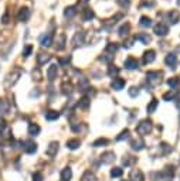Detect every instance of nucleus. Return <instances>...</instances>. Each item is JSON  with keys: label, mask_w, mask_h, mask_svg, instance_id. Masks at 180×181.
Returning <instances> with one entry per match:
<instances>
[{"label": "nucleus", "mask_w": 180, "mask_h": 181, "mask_svg": "<svg viewBox=\"0 0 180 181\" xmlns=\"http://www.w3.org/2000/svg\"><path fill=\"white\" fill-rule=\"evenodd\" d=\"M48 60H50V57H48V55H46V57H38V62H40V64L47 62Z\"/></svg>", "instance_id": "nucleus-31"}, {"label": "nucleus", "mask_w": 180, "mask_h": 181, "mask_svg": "<svg viewBox=\"0 0 180 181\" xmlns=\"http://www.w3.org/2000/svg\"><path fill=\"white\" fill-rule=\"evenodd\" d=\"M167 84H169V87H170V88L176 89V88L180 85V81L177 78H173V79H169V81H167Z\"/></svg>", "instance_id": "nucleus-20"}, {"label": "nucleus", "mask_w": 180, "mask_h": 181, "mask_svg": "<svg viewBox=\"0 0 180 181\" xmlns=\"http://www.w3.org/2000/svg\"><path fill=\"white\" fill-rule=\"evenodd\" d=\"M132 178H133V181H143V175L139 170H133L132 171Z\"/></svg>", "instance_id": "nucleus-12"}, {"label": "nucleus", "mask_w": 180, "mask_h": 181, "mask_svg": "<svg viewBox=\"0 0 180 181\" xmlns=\"http://www.w3.org/2000/svg\"><path fill=\"white\" fill-rule=\"evenodd\" d=\"M156 106H157V101H156V99H153V101H152V103H150V105L147 106V112H149V113H152V112H155Z\"/></svg>", "instance_id": "nucleus-23"}, {"label": "nucleus", "mask_w": 180, "mask_h": 181, "mask_svg": "<svg viewBox=\"0 0 180 181\" xmlns=\"http://www.w3.org/2000/svg\"><path fill=\"white\" fill-rule=\"evenodd\" d=\"M122 175V168H119V167H115L111 170V177H121Z\"/></svg>", "instance_id": "nucleus-19"}, {"label": "nucleus", "mask_w": 180, "mask_h": 181, "mask_svg": "<svg viewBox=\"0 0 180 181\" xmlns=\"http://www.w3.org/2000/svg\"><path fill=\"white\" fill-rule=\"evenodd\" d=\"M58 116H60V113L55 112V110H50V112L46 113V119L47 120H55V119H58Z\"/></svg>", "instance_id": "nucleus-9"}, {"label": "nucleus", "mask_w": 180, "mask_h": 181, "mask_svg": "<svg viewBox=\"0 0 180 181\" xmlns=\"http://www.w3.org/2000/svg\"><path fill=\"white\" fill-rule=\"evenodd\" d=\"M6 108H7V105H4L3 101H0V110H6Z\"/></svg>", "instance_id": "nucleus-34"}, {"label": "nucleus", "mask_w": 180, "mask_h": 181, "mask_svg": "<svg viewBox=\"0 0 180 181\" xmlns=\"http://www.w3.org/2000/svg\"><path fill=\"white\" fill-rule=\"evenodd\" d=\"M74 14H75V9H74V7H68L65 10V16L67 17H73Z\"/></svg>", "instance_id": "nucleus-25"}, {"label": "nucleus", "mask_w": 180, "mask_h": 181, "mask_svg": "<svg viewBox=\"0 0 180 181\" xmlns=\"http://www.w3.org/2000/svg\"><path fill=\"white\" fill-rule=\"evenodd\" d=\"M146 77H147V81H150L152 84H157V82L160 81V78H159L160 74H159V72H149Z\"/></svg>", "instance_id": "nucleus-4"}, {"label": "nucleus", "mask_w": 180, "mask_h": 181, "mask_svg": "<svg viewBox=\"0 0 180 181\" xmlns=\"http://www.w3.org/2000/svg\"><path fill=\"white\" fill-rule=\"evenodd\" d=\"M150 129H152V122L150 120H145V122L139 123V126L136 127V132L139 134H147L150 132Z\"/></svg>", "instance_id": "nucleus-1"}, {"label": "nucleus", "mask_w": 180, "mask_h": 181, "mask_svg": "<svg viewBox=\"0 0 180 181\" xmlns=\"http://www.w3.org/2000/svg\"><path fill=\"white\" fill-rule=\"evenodd\" d=\"M138 88H131V91H129V95H131L132 98H135V96H138Z\"/></svg>", "instance_id": "nucleus-29"}, {"label": "nucleus", "mask_w": 180, "mask_h": 181, "mask_svg": "<svg viewBox=\"0 0 180 181\" xmlns=\"http://www.w3.org/2000/svg\"><path fill=\"white\" fill-rule=\"evenodd\" d=\"M71 177H73V171H71V168H70V167L64 168L63 173H61V180L63 181H70L71 180Z\"/></svg>", "instance_id": "nucleus-3"}, {"label": "nucleus", "mask_w": 180, "mask_h": 181, "mask_svg": "<svg viewBox=\"0 0 180 181\" xmlns=\"http://www.w3.org/2000/svg\"><path fill=\"white\" fill-rule=\"evenodd\" d=\"M118 70H116V68H114V67H112V68H111V70H109V75H111V77H112V75H118Z\"/></svg>", "instance_id": "nucleus-32"}, {"label": "nucleus", "mask_w": 180, "mask_h": 181, "mask_svg": "<svg viewBox=\"0 0 180 181\" xmlns=\"http://www.w3.org/2000/svg\"><path fill=\"white\" fill-rule=\"evenodd\" d=\"M57 150H58V143H55V142H54V143H51V144H50V147L47 149V154L53 157V156H55Z\"/></svg>", "instance_id": "nucleus-7"}, {"label": "nucleus", "mask_w": 180, "mask_h": 181, "mask_svg": "<svg viewBox=\"0 0 180 181\" xmlns=\"http://www.w3.org/2000/svg\"><path fill=\"white\" fill-rule=\"evenodd\" d=\"M50 44H51V34H47L46 37H43V38H41V45L48 47Z\"/></svg>", "instance_id": "nucleus-18"}, {"label": "nucleus", "mask_w": 180, "mask_h": 181, "mask_svg": "<svg viewBox=\"0 0 180 181\" xmlns=\"http://www.w3.org/2000/svg\"><path fill=\"white\" fill-rule=\"evenodd\" d=\"M125 67L128 70H135V68H138V62H136L135 58H128L126 62H125Z\"/></svg>", "instance_id": "nucleus-5"}, {"label": "nucleus", "mask_w": 180, "mask_h": 181, "mask_svg": "<svg viewBox=\"0 0 180 181\" xmlns=\"http://www.w3.org/2000/svg\"><path fill=\"white\" fill-rule=\"evenodd\" d=\"M173 96H174V95H173L172 92H169V94H166V95H164L163 98H164V99H166V101H169V99H172Z\"/></svg>", "instance_id": "nucleus-33"}, {"label": "nucleus", "mask_w": 180, "mask_h": 181, "mask_svg": "<svg viewBox=\"0 0 180 181\" xmlns=\"http://www.w3.org/2000/svg\"><path fill=\"white\" fill-rule=\"evenodd\" d=\"M81 181H97V180H95V175L91 173V171H87V173L82 175V180Z\"/></svg>", "instance_id": "nucleus-14"}, {"label": "nucleus", "mask_w": 180, "mask_h": 181, "mask_svg": "<svg viewBox=\"0 0 180 181\" xmlns=\"http://www.w3.org/2000/svg\"><path fill=\"white\" fill-rule=\"evenodd\" d=\"M166 64L174 67V65H176V57H174V55H167V58H166Z\"/></svg>", "instance_id": "nucleus-22"}, {"label": "nucleus", "mask_w": 180, "mask_h": 181, "mask_svg": "<svg viewBox=\"0 0 180 181\" xmlns=\"http://www.w3.org/2000/svg\"><path fill=\"white\" fill-rule=\"evenodd\" d=\"M123 85H125V81L123 79H114V82H112V88L114 89H122Z\"/></svg>", "instance_id": "nucleus-10"}, {"label": "nucleus", "mask_w": 180, "mask_h": 181, "mask_svg": "<svg viewBox=\"0 0 180 181\" xmlns=\"http://www.w3.org/2000/svg\"><path fill=\"white\" fill-rule=\"evenodd\" d=\"M28 16H30L28 10H27V9H21V11H20V14H18V18L24 21V20H27V18H28Z\"/></svg>", "instance_id": "nucleus-17"}, {"label": "nucleus", "mask_w": 180, "mask_h": 181, "mask_svg": "<svg viewBox=\"0 0 180 181\" xmlns=\"http://www.w3.org/2000/svg\"><path fill=\"white\" fill-rule=\"evenodd\" d=\"M179 3H180V0H179Z\"/></svg>", "instance_id": "nucleus-35"}, {"label": "nucleus", "mask_w": 180, "mask_h": 181, "mask_svg": "<svg viewBox=\"0 0 180 181\" xmlns=\"http://www.w3.org/2000/svg\"><path fill=\"white\" fill-rule=\"evenodd\" d=\"M28 133L31 134V136H37V134L40 133V127L37 126V125H30V127H28Z\"/></svg>", "instance_id": "nucleus-13"}, {"label": "nucleus", "mask_w": 180, "mask_h": 181, "mask_svg": "<svg viewBox=\"0 0 180 181\" xmlns=\"http://www.w3.org/2000/svg\"><path fill=\"white\" fill-rule=\"evenodd\" d=\"M142 26H150V18H147V17H142Z\"/></svg>", "instance_id": "nucleus-30"}, {"label": "nucleus", "mask_w": 180, "mask_h": 181, "mask_svg": "<svg viewBox=\"0 0 180 181\" xmlns=\"http://www.w3.org/2000/svg\"><path fill=\"white\" fill-rule=\"evenodd\" d=\"M55 74H57V65H51L50 67L48 72H47V77H48V79H54L55 78Z\"/></svg>", "instance_id": "nucleus-11"}, {"label": "nucleus", "mask_w": 180, "mask_h": 181, "mask_svg": "<svg viewBox=\"0 0 180 181\" xmlns=\"http://www.w3.org/2000/svg\"><path fill=\"white\" fill-rule=\"evenodd\" d=\"M155 31L157 35H164L166 33H167V27L166 26H163V24H159V26H156Z\"/></svg>", "instance_id": "nucleus-8"}, {"label": "nucleus", "mask_w": 180, "mask_h": 181, "mask_svg": "<svg viewBox=\"0 0 180 181\" xmlns=\"http://www.w3.org/2000/svg\"><path fill=\"white\" fill-rule=\"evenodd\" d=\"M78 146H80V140H68V142H67V147L71 150L77 149Z\"/></svg>", "instance_id": "nucleus-16"}, {"label": "nucleus", "mask_w": 180, "mask_h": 181, "mask_svg": "<svg viewBox=\"0 0 180 181\" xmlns=\"http://www.w3.org/2000/svg\"><path fill=\"white\" fill-rule=\"evenodd\" d=\"M26 144H27V146H24V150L27 151V153H28V154H33L34 151L37 150V144H36V143H33V142H27Z\"/></svg>", "instance_id": "nucleus-6"}, {"label": "nucleus", "mask_w": 180, "mask_h": 181, "mask_svg": "<svg viewBox=\"0 0 180 181\" xmlns=\"http://www.w3.org/2000/svg\"><path fill=\"white\" fill-rule=\"evenodd\" d=\"M155 60V53L153 51H149V53H146V55H145V62H152Z\"/></svg>", "instance_id": "nucleus-21"}, {"label": "nucleus", "mask_w": 180, "mask_h": 181, "mask_svg": "<svg viewBox=\"0 0 180 181\" xmlns=\"http://www.w3.org/2000/svg\"><path fill=\"white\" fill-rule=\"evenodd\" d=\"M33 181H43V174L41 173H34L33 174Z\"/></svg>", "instance_id": "nucleus-27"}, {"label": "nucleus", "mask_w": 180, "mask_h": 181, "mask_svg": "<svg viewBox=\"0 0 180 181\" xmlns=\"http://www.w3.org/2000/svg\"><path fill=\"white\" fill-rule=\"evenodd\" d=\"M133 161H135V160H133V158H131V156H126V157L122 160V163L126 165V167H129V165H131Z\"/></svg>", "instance_id": "nucleus-24"}, {"label": "nucleus", "mask_w": 180, "mask_h": 181, "mask_svg": "<svg viewBox=\"0 0 180 181\" xmlns=\"http://www.w3.org/2000/svg\"><path fill=\"white\" fill-rule=\"evenodd\" d=\"M143 146H145V143L142 142V140H135V142H132V149H135V150H142Z\"/></svg>", "instance_id": "nucleus-15"}, {"label": "nucleus", "mask_w": 180, "mask_h": 181, "mask_svg": "<svg viewBox=\"0 0 180 181\" xmlns=\"http://www.w3.org/2000/svg\"><path fill=\"white\" fill-rule=\"evenodd\" d=\"M128 134H129V130H125V132H122V133H121V136H118V139H116V140H123V139H126V137H128Z\"/></svg>", "instance_id": "nucleus-28"}, {"label": "nucleus", "mask_w": 180, "mask_h": 181, "mask_svg": "<svg viewBox=\"0 0 180 181\" xmlns=\"http://www.w3.org/2000/svg\"><path fill=\"white\" fill-rule=\"evenodd\" d=\"M107 143H108V140H107V139H99V140H97V142L94 143V146H95V147H99L101 144L104 146V144H107Z\"/></svg>", "instance_id": "nucleus-26"}, {"label": "nucleus", "mask_w": 180, "mask_h": 181, "mask_svg": "<svg viewBox=\"0 0 180 181\" xmlns=\"http://www.w3.org/2000/svg\"><path fill=\"white\" fill-rule=\"evenodd\" d=\"M115 160V154L112 151H107V153H104L102 156H101V161L104 163V164H109V163H112Z\"/></svg>", "instance_id": "nucleus-2"}]
</instances>
